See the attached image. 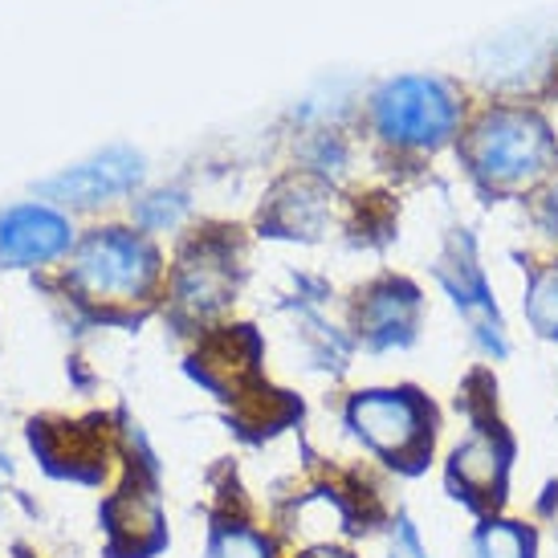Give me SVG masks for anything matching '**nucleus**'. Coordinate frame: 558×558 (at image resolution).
Masks as SVG:
<instances>
[{
	"mask_svg": "<svg viewBox=\"0 0 558 558\" xmlns=\"http://www.w3.org/2000/svg\"><path fill=\"white\" fill-rule=\"evenodd\" d=\"M70 245V225L49 208H13L0 220V257L9 262H49Z\"/></svg>",
	"mask_w": 558,
	"mask_h": 558,
	"instance_id": "nucleus-6",
	"label": "nucleus"
},
{
	"mask_svg": "<svg viewBox=\"0 0 558 558\" xmlns=\"http://www.w3.org/2000/svg\"><path fill=\"white\" fill-rule=\"evenodd\" d=\"M302 558H351V555L339 550V546H314V550H306Z\"/></svg>",
	"mask_w": 558,
	"mask_h": 558,
	"instance_id": "nucleus-15",
	"label": "nucleus"
},
{
	"mask_svg": "<svg viewBox=\"0 0 558 558\" xmlns=\"http://www.w3.org/2000/svg\"><path fill=\"white\" fill-rule=\"evenodd\" d=\"M465 558H534V530L518 518H497L489 513L473 534H469Z\"/></svg>",
	"mask_w": 558,
	"mask_h": 558,
	"instance_id": "nucleus-10",
	"label": "nucleus"
},
{
	"mask_svg": "<svg viewBox=\"0 0 558 558\" xmlns=\"http://www.w3.org/2000/svg\"><path fill=\"white\" fill-rule=\"evenodd\" d=\"M526 318L538 335L558 339V265H546L543 274H534L526 290Z\"/></svg>",
	"mask_w": 558,
	"mask_h": 558,
	"instance_id": "nucleus-12",
	"label": "nucleus"
},
{
	"mask_svg": "<svg viewBox=\"0 0 558 558\" xmlns=\"http://www.w3.org/2000/svg\"><path fill=\"white\" fill-rule=\"evenodd\" d=\"M388 558H428V550H424V543H420L416 526H412L408 518H400V522H396V530H391Z\"/></svg>",
	"mask_w": 558,
	"mask_h": 558,
	"instance_id": "nucleus-14",
	"label": "nucleus"
},
{
	"mask_svg": "<svg viewBox=\"0 0 558 558\" xmlns=\"http://www.w3.org/2000/svg\"><path fill=\"white\" fill-rule=\"evenodd\" d=\"M375 119H379V131L400 147H436L457 126V102L440 82L403 78L379 94Z\"/></svg>",
	"mask_w": 558,
	"mask_h": 558,
	"instance_id": "nucleus-4",
	"label": "nucleus"
},
{
	"mask_svg": "<svg viewBox=\"0 0 558 558\" xmlns=\"http://www.w3.org/2000/svg\"><path fill=\"white\" fill-rule=\"evenodd\" d=\"M156 278V253L147 241L135 233H94L78 248L74 262V286L90 302H135L147 294V286Z\"/></svg>",
	"mask_w": 558,
	"mask_h": 558,
	"instance_id": "nucleus-3",
	"label": "nucleus"
},
{
	"mask_svg": "<svg viewBox=\"0 0 558 558\" xmlns=\"http://www.w3.org/2000/svg\"><path fill=\"white\" fill-rule=\"evenodd\" d=\"M347 424L367 449L388 457L391 465H420L433 452V408L412 388L359 391L347 403Z\"/></svg>",
	"mask_w": 558,
	"mask_h": 558,
	"instance_id": "nucleus-2",
	"label": "nucleus"
},
{
	"mask_svg": "<svg viewBox=\"0 0 558 558\" xmlns=\"http://www.w3.org/2000/svg\"><path fill=\"white\" fill-rule=\"evenodd\" d=\"M412 318H416V294L412 290H384L372 298V306L363 314V335L375 347H396L412 335Z\"/></svg>",
	"mask_w": 558,
	"mask_h": 558,
	"instance_id": "nucleus-9",
	"label": "nucleus"
},
{
	"mask_svg": "<svg viewBox=\"0 0 558 558\" xmlns=\"http://www.w3.org/2000/svg\"><path fill=\"white\" fill-rule=\"evenodd\" d=\"M469 163L494 187L534 184L555 163V140L538 114L494 110L469 135Z\"/></svg>",
	"mask_w": 558,
	"mask_h": 558,
	"instance_id": "nucleus-1",
	"label": "nucleus"
},
{
	"mask_svg": "<svg viewBox=\"0 0 558 558\" xmlns=\"http://www.w3.org/2000/svg\"><path fill=\"white\" fill-rule=\"evenodd\" d=\"M208 558H269V546L248 526H220Z\"/></svg>",
	"mask_w": 558,
	"mask_h": 558,
	"instance_id": "nucleus-13",
	"label": "nucleus"
},
{
	"mask_svg": "<svg viewBox=\"0 0 558 558\" xmlns=\"http://www.w3.org/2000/svg\"><path fill=\"white\" fill-rule=\"evenodd\" d=\"M220 257H208L201 253V262H187L184 274H180V298L196 311H213L217 302H225V290H229V274L220 269Z\"/></svg>",
	"mask_w": 558,
	"mask_h": 558,
	"instance_id": "nucleus-11",
	"label": "nucleus"
},
{
	"mask_svg": "<svg viewBox=\"0 0 558 558\" xmlns=\"http://www.w3.org/2000/svg\"><path fill=\"white\" fill-rule=\"evenodd\" d=\"M110 538H114V550L119 555H143L159 546L163 538V522H159V506L147 489H123V494L110 501Z\"/></svg>",
	"mask_w": 558,
	"mask_h": 558,
	"instance_id": "nucleus-7",
	"label": "nucleus"
},
{
	"mask_svg": "<svg viewBox=\"0 0 558 558\" xmlns=\"http://www.w3.org/2000/svg\"><path fill=\"white\" fill-rule=\"evenodd\" d=\"M140 180V159L135 156H107L98 163H86V168L65 171L62 180L46 184L49 196H65V201H78V204H94L102 196H114Z\"/></svg>",
	"mask_w": 558,
	"mask_h": 558,
	"instance_id": "nucleus-8",
	"label": "nucleus"
},
{
	"mask_svg": "<svg viewBox=\"0 0 558 558\" xmlns=\"http://www.w3.org/2000/svg\"><path fill=\"white\" fill-rule=\"evenodd\" d=\"M510 440L497 424L477 420L465 433V440L452 449L449 457V485L457 497H465L477 510H494L501 494H506V477H510Z\"/></svg>",
	"mask_w": 558,
	"mask_h": 558,
	"instance_id": "nucleus-5",
	"label": "nucleus"
}]
</instances>
